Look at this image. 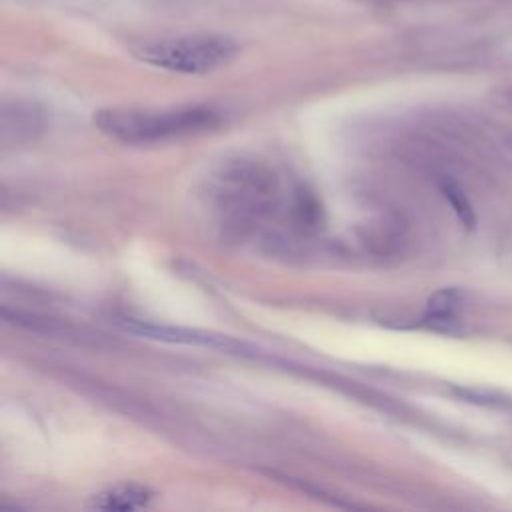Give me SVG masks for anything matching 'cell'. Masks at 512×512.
Listing matches in <instances>:
<instances>
[{
  "mask_svg": "<svg viewBox=\"0 0 512 512\" xmlns=\"http://www.w3.org/2000/svg\"><path fill=\"white\" fill-rule=\"evenodd\" d=\"M94 124L124 144H156L212 130L220 124V114L208 106L104 108L94 114Z\"/></svg>",
  "mask_w": 512,
  "mask_h": 512,
  "instance_id": "1",
  "label": "cell"
},
{
  "mask_svg": "<svg viewBox=\"0 0 512 512\" xmlns=\"http://www.w3.org/2000/svg\"><path fill=\"white\" fill-rule=\"evenodd\" d=\"M238 50V42L224 34L162 36L132 48L140 62L178 74H210L230 64Z\"/></svg>",
  "mask_w": 512,
  "mask_h": 512,
  "instance_id": "2",
  "label": "cell"
},
{
  "mask_svg": "<svg viewBox=\"0 0 512 512\" xmlns=\"http://www.w3.org/2000/svg\"><path fill=\"white\" fill-rule=\"evenodd\" d=\"M122 328L150 340L160 342H172V344H188V346H204V348H216L222 352H234V354H246V350H252L248 344L238 342L230 336L206 332L198 328H182V326H166V324H154L144 320H126L122 322Z\"/></svg>",
  "mask_w": 512,
  "mask_h": 512,
  "instance_id": "3",
  "label": "cell"
},
{
  "mask_svg": "<svg viewBox=\"0 0 512 512\" xmlns=\"http://www.w3.org/2000/svg\"><path fill=\"white\" fill-rule=\"evenodd\" d=\"M154 500V492L138 482H122L94 494L88 502L94 510H140Z\"/></svg>",
  "mask_w": 512,
  "mask_h": 512,
  "instance_id": "4",
  "label": "cell"
},
{
  "mask_svg": "<svg viewBox=\"0 0 512 512\" xmlns=\"http://www.w3.org/2000/svg\"><path fill=\"white\" fill-rule=\"evenodd\" d=\"M462 300H464V294L458 288H442L430 296L424 318L438 326L448 324L456 318L462 306Z\"/></svg>",
  "mask_w": 512,
  "mask_h": 512,
  "instance_id": "5",
  "label": "cell"
},
{
  "mask_svg": "<svg viewBox=\"0 0 512 512\" xmlns=\"http://www.w3.org/2000/svg\"><path fill=\"white\" fill-rule=\"evenodd\" d=\"M442 192L448 198V202L452 204V208L458 214V218L462 220V224L472 228L474 222H476V216H474V210H472L468 198L464 196V192L456 184H452V182H444L442 184Z\"/></svg>",
  "mask_w": 512,
  "mask_h": 512,
  "instance_id": "6",
  "label": "cell"
},
{
  "mask_svg": "<svg viewBox=\"0 0 512 512\" xmlns=\"http://www.w3.org/2000/svg\"><path fill=\"white\" fill-rule=\"evenodd\" d=\"M462 394L470 400V402H478L484 406H496V408H506L512 404V400H508L506 396L498 394V392H486V390H462Z\"/></svg>",
  "mask_w": 512,
  "mask_h": 512,
  "instance_id": "7",
  "label": "cell"
}]
</instances>
